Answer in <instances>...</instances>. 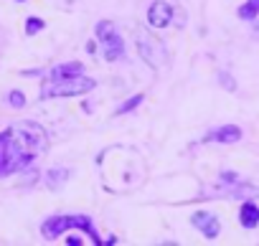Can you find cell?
Returning <instances> with one entry per match:
<instances>
[{
    "label": "cell",
    "mask_w": 259,
    "mask_h": 246,
    "mask_svg": "<svg viewBox=\"0 0 259 246\" xmlns=\"http://www.w3.org/2000/svg\"><path fill=\"white\" fill-rule=\"evenodd\" d=\"M49 147V135L36 122H18L0 132V178L23 170Z\"/></svg>",
    "instance_id": "1"
},
{
    "label": "cell",
    "mask_w": 259,
    "mask_h": 246,
    "mask_svg": "<svg viewBox=\"0 0 259 246\" xmlns=\"http://www.w3.org/2000/svg\"><path fill=\"white\" fill-rule=\"evenodd\" d=\"M94 89V79L81 74V64H64L56 66L51 79H46V84L41 86L44 99L51 96H79Z\"/></svg>",
    "instance_id": "2"
},
{
    "label": "cell",
    "mask_w": 259,
    "mask_h": 246,
    "mask_svg": "<svg viewBox=\"0 0 259 246\" xmlns=\"http://www.w3.org/2000/svg\"><path fill=\"white\" fill-rule=\"evenodd\" d=\"M66 228H84V231L94 238V243H99V236L94 233V228H92L89 218H84V216H64V218H51V221H46V226H44V236H46V238H54V236L64 233Z\"/></svg>",
    "instance_id": "3"
},
{
    "label": "cell",
    "mask_w": 259,
    "mask_h": 246,
    "mask_svg": "<svg viewBox=\"0 0 259 246\" xmlns=\"http://www.w3.org/2000/svg\"><path fill=\"white\" fill-rule=\"evenodd\" d=\"M138 51H140V56L145 59V64H148V66H153V69H158V66H160V61L165 59V51H163L160 41H158V38H153V36H150V33H145V31H140V33H138Z\"/></svg>",
    "instance_id": "4"
},
{
    "label": "cell",
    "mask_w": 259,
    "mask_h": 246,
    "mask_svg": "<svg viewBox=\"0 0 259 246\" xmlns=\"http://www.w3.org/2000/svg\"><path fill=\"white\" fill-rule=\"evenodd\" d=\"M97 36H99V43L104 46V59L107 61H117L119 54H122V38L114 33V26L109 21L99 23L97 26Z\"/></svg>",
    "instance_id": "5"
},
{
    "label": "cell",
    "mask_w": 259,
    "mask_h": 246,
    "mask_svg": "<svg viewBox=\"0 0 259 246\" xmlns=\"http://www.w3.org/2000/svg\"><path fill=\"white\" fill-rule=\"evenodd\" d=\"M170 18H173V8H170V3H165V0H155V3L150 6V11H148V23H150V28H168L170 26Z\"/></svg>",
    "instance_id": "6"
},
{
    "label": "cell",
    "mask_w": 259,
    "mask_h": 246,
    "mask_svg": "<svg viewBox=\"0 0 259 246\" xmlns=\"http://www.w3.org/2000/svg\"><path fill=\"white\" fill-rule=\"evenodd\" d=\"M191 221H193V226H196L206 238H216V236L221 233V221H219L213 213H208V211H198Z\"/></svg>",
    "instance_id": "7"
},
{
    "label": "cell",
    "mask_w": 259,
    "mask_h": 246,
    "mask_svg": "<svg viewBox=\"0 0 259 246\" xmlns=\"http://www.w3.org/2000/svg\"><path fill=\"white\" fill-rule=\"evenodd\" d=\"M239 140H241V130L236 125H224L206 137V142H224V145H231V142H239Z\"/></svg>",
    "instance_id": "8"
},
{
    "label": "cell",
    "mask_w": 259,
    "mask_h": 246,
    "mask_svg": "<svg viewBox=\"0 0 259 246\" xmlns=\"http://www.w3.org/2000/svg\"><path fill=\"white\" fill-rule=\"evenodd\" d=\"M239 221H241L244 228H256V226H259V206H256L251 198H246V201L241 203Z\"/></svg>",
    "instance_id": "9"
},
{
    "label": "cell",
    "mask_w": 259,
    "mask_h": 246,
    "mask_svg": "<svg viewBox=\"0 0 259 246\" xmlns=\"http://www.w3.org/2000/svg\"><path fill=\"white\" fill-rule=\"evenodd\" d=\"M259 16V0H246V3L239 8V18L241 21H254Z\"/></svg>",
    "instance_id": "10"
},
{
    "label": "cell",
    "mask_w": 259,
    "mask_h": 246,
    "mask_svg": "<svg viewBox=\"0 0 259 246\" xmlns=\"http://www.w3.org/2000/svg\"><path fill=\"white\" fill-rule=\"evenodd\" d=\"M140 102H143V94H135V96H130V102L119 107V114H124V112H130V109H133V107H138Z\"/></svg>",
    "instance_id": "11"
},
{
    "label": "cell",
    "mask_w": 259,
    "mask_h": 246,
    "mask_svg": "<svg viewBox=\"0 0 259 246\" xmlns=\"http://www.w3.org/2000/svg\"><path fill=\"white\" fill-rule=\"evenodd\" d=\"M11 104H13V107H23V104H26V96H23L21 91H11Z\"/></svg>",
    "instance_id": "12"
},
{
    "label": "cell",
    "mask_w": 259,
    "mask_h": 246,
    "mask_svg": "<svg viewBox=\"0 0 259 246\" xmlns=\"http://www.w3.org/2000/svg\"><path fill=\"white\" fill-rule=\"evenodd\" d=\"M41 26H44L41 21H36V18H31V21H28V33H33V31H36V28H41Z\"/></svg>",
    "instance_id": "13"
}]
</instances>
